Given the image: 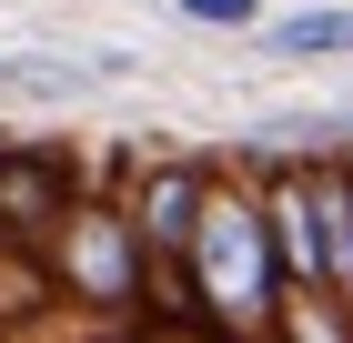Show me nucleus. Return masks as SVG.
Wrapping results in <instances>:
<instances>
[{
    "instance_id": "20e7f679",
    "label": "nucleus",
    "mask_w": 353,
    "mask_h": 343,
    "mask_svg": "<svg viewBox=\"0 0 353 343\" xmlns=\"http://www.w3.org/2000/svg\"><path fill=\"white\" fill-rule=\"evenodd\" d=\"M202 161H152L132 192V233H141V263H162V293H182V233H192V212H202Z\"/></svg>"
},
{
    "instance_id": "f257e3e1",
    "label": "nucleus",
    "mask_w": 353,
    "mask_h": 343,
    "mask_svg": "<svg viewBox=\"0 0 353 343\" xmlns=\"http://www.w3.org/2000/svg\"><path fill=\"white\" fill-rule=\"evenodd\" d=\"M182 293L202 303L212 333H272L283 323V273H272V233H263V192L212 172L202 212L182 233Z\"/></svg>"
},
{
    "instance_id": "0eeeda50",
    "label": "nucleus",
    "mask_w": 353,
    "mask_h": 343,
    "mask_svg": "<svg viewBox=\"0 0 353 343\" xmlns=\"http://www.w3.org/2000/svg\"><path fill=\"white\" fill-rule=\"evenodd\" d=\"M182 21H202V30H252L263 10H252V0H182Z\"/></svg>"
},
{
    "instance_id": "39448f33",
    "label": "nucleus",
    "mask_w": 353,
    "mask_h": 343,
    "mask_svg": "<svg viewBox=\"0 0 353 343\" xmlns=\"http://www.w3.org/2000/svg\"><path fill=\"white\" fill-rule=\"evenodd\" d=\"M71 202V161L41 141H0V242H41Z\"/></svg>"
},
{
    "instance_id": "6e6552de",
    "label": "nucleus",
    "mask_w": 353,
    "mask_h": 343,
    "mask_svg": "<svg viewBox=\"0 0 353 343\" xmlns=\"http://www.w3.org/2000/svg\"><path fill=\"white\" fill-rule=\"evenodd\" d=\"M343 192H353V161H343Z\"/></svg>"
},
{
    "instance_id": "7ed1b4c3",
    "label": "nucleus",
    "mask_w": 353,
    "mask_h": 343,
    "mask_svg": "<svg viewBox=\"0 0 353 343\" xmlns=\"http://www.w3.org/2000/svg\"><path fill=\"white\" fill-rule=\"evenodd\" d=\"M252 192H263V233H272V273H283V293H303V303H333V293H323V222H313V172L272 161Z\"/></svg>"
},
{
    "instance_id": "f03ea898",
    "label": "nucleus",
    "mask_w": 353,
    "mask_h": 343,
    "mask_svg": "<svg viewBox=\"0 0 353 343\" xmlns=\"http://www.w3.org/2000/svg\"><path fill=\"white\" fill-rule=\"evenodd\" d=\"M51 273L71 303H91V313H132V303H152V263H141V233H132V212H111V202H61L51 233Z\"/></svg>"
},
{
    "instance_id": "423d86ee",
    "label": "nucleus",
    "mask_w": 353,
    "mask_h": 343,
    "mask_svg": "<svg viewBox=\"0 0 353 343\" xmlns=\"http://www.w3.org/2000/svg\"><path fill=\"white\" fill-rule=\"evenodd\" d=\"M263 51L272 61H333V51H353V10H293V21L263 30Z\"/></svg>"
}]
</instances>
